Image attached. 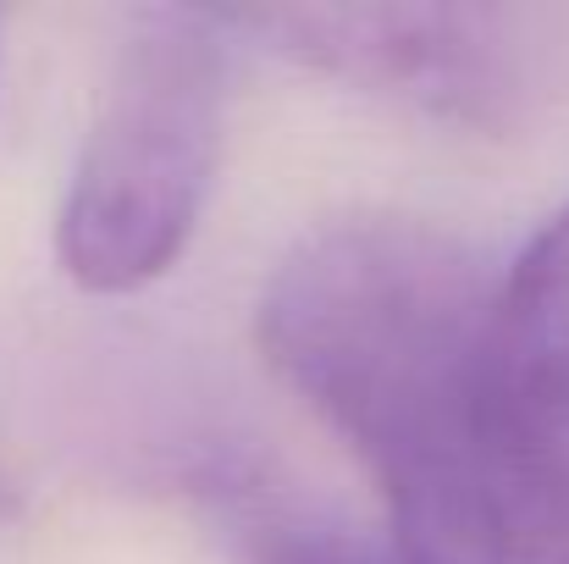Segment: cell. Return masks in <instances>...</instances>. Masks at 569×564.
I'll list each match as a JSON object with an SVG mask.
<instances>
[{"instance_id": "7", "label": "cell", "mask_w": 569, "mask_h": 564, "mask_svg": "<svg viewBox=\"0 0 569 564\" xmlns=\"http://www.w3.org/2000/svg\"><path fill=\"white\" fill-rule=\"evenodd\" d=\"M553 432H559V448H565V459H569V420L565 426H553Z\"/></svg>"}, {"instance_id": "4", "label": "cell", "mask_w": 569, "mask_h": 564, "mask_svg": "<svg viewBox=\"0 0 569 564\" xmlns=\"http://www.w3.org/2000/svg\"><path fill=\"white\" fill-rule=\"evenodd\" d=\"M492 349L515 404L542 420H569V205L520 249L492 288Z\"/></svg>"}, {"instance_id": "1", "label": "cell", "mask_w": 569, "mask_h": 564, "mask_svg": "<svg viewBox=\"0 0 569 564\" xmlns=\"http://www.w3.org/2000/svg\"><path fill=\"white\" fill-rule=\"evenodd\" d=\"M481 255L415 216H343L288 249L260 349L377 476L403 564H569V459L492 349Z\"/></svg>"}, {"instance_id": "5", "label": "cell", "mask_w": 569, "mask_h": 564, "mask_svg": "<svg viewBox=\"0 0 569 564\" xmlns=\"http://www.w3.org/2000/svg\"><path fill=\"white\" fill-rule=\"evenodd\" d=\"M232 532L249 564H403L387 537L338 521L332 509L249 487L232 493Z\"/></svg>"}, {"instance_id": "2", "label": "cell", "mask_w": 569, "mask_h": 564, "mask_svg": "<svg viewBox=\"0 0 569 564\" xmlns=\"http://www.w3.org/2000/svg\"><path fill=\"white\" fill-rule=\"evenodd\" d=\"M227 44L216 11L133 17L56 216V255L78 288H150L189 249L221 156Z\"/></svg>"}, {"instance_id": "3", "label": "cell", "mask_w": 569, "mask_h": 564, "mask_svg": "<svg viewBox=\"0 0 569 564\" xmlns=\"http://www.w3.org/2000/svg\"><path fill=\"white\" fill-rule=\"evenodd\" d=\"M227 33L459 128H509L537 95L526 17L492 6H277L216 11Z\"/></svg>"}, {"instance_id": "6", "label": "cell", "mask_w": 569, "mask_h": 564, "mask_svg": "<svg viewBox=\"0 0 569 564\" xmlns=\"http://www.w3.org/2000/svg\"><path fill=\"white\" fill-rule=\"evenodd\" d=\"M6 509H11V482L0 476V515H6Z\"/></svg>"}]
</instances>
